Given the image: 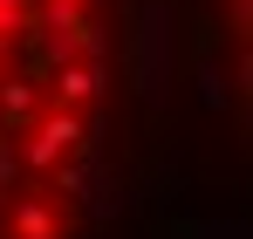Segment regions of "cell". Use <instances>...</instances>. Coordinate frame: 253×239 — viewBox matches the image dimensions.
Returning <instances> with one entry per match:
<instances>
[{
  "label": "cell",
  "instance_id": "6da1fadb",
  "mask_svg": "<svg viewBox=\"0 0 253 239\" xmlns=\"http://www.w3.org/2000/svg\"><path fill=\"white\" fill-rule=\"evenodd\" d=\"M130 199L110 0H0V239H117Z\"/></svg>",
  "mask_w": 253,
  "mask_h": 239
}]
</instances>
